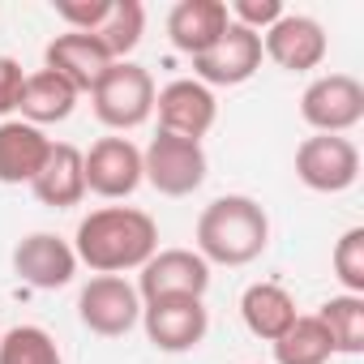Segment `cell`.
Segmentation results:
<instances>
[{
    "instance_id": "20",
    "label": "cell",
    "mask_w": 364,
    "mask_h": 364,
    "mask_svg": "<svg viewBox=\"0 0 364 364\" xmlns=\"http://www.w3.org/2000/svg\"><path fill=\"white\" fill-rule=\"evenodd\" d=\"M77 99H82V95H77L60 73L39 69V73H26V90H22L18 112H22L26 124L43 129V124H60V120H69L73 107H77Z\"/></svg>"
},
{
    "instance_id": "19",
    "label": "cell",
    "mask_w": 364,
    "mask_h": 364,
    "mask_svg": "<svg viewBox=\"0 0 364 364\" xmlns=\"http://www.w3.org/2000/svg\"><path fill=\"white\" fill-rule=\"evenodd\" d=\"M240 317H245V330L262 343H274L291 330V321L300 317L296 313V300L287 287L279 283H249L245 296H240Z\"/></svg>"
},
{
    "instance_id": "16",
    "label": "cell",
    "mask_w": 364,
    "mask_h": 364,
    "mask_svg": "<svg viewBox=\"0 0 364 364\" xmlns=\"http://www.w3.org/2000/svg\"><path fill=\"white\" fill-rule=\"evenodd\" d=\"M228 26H232V18H228L223 0H180V5H171V14H167V39L189 60L210 52L223 39Z\"/></svg>"
},
{
    "instance_id": "10",
    "label": "cell",
    "mask_w": 364,
    "mask_h": 364,
    "mask_svg": "<svg viewBox=\"0 0 364 364\" xmlns=\"http://www.w3.org/2000/svg\"><path fill=\"white\" fill-rule=\"evenodd\" d=\"M82 171H86V193L103 202H124L141 185V150L129 137H99L82 154Z\"/></svg>"
},
{
    "instance_id": "2",
    "label": "cell",
    "mask_w": 364,
    "mask_h": 364,
    "mask_svg": "<svg viewBox=\"0 0 364 364\" xmlns=\"http://www.w3.org/2000/svg\"><path fill=\"white\" fill-rule=\"evenodd\" d=\"M193 240L206 266H249L270 245V215L262 210V202L245 193H228L198 215Z\"/></svg>"
},
{
    "instance_id": "3",
    "label": "cell",
    "mask_w": 364,
    "mask_h": 364,
    "mask_svg": "<svg viewBox=\"0 0 364 364\" xmlns=\"http://www.w3.org/2000/svg\"><path fill=\"white\" fill-rule=\"evenodd\" d=\"M154 77L146 65L137 60H116L99 86L90 90V103H95V116L99 124H107L112 133H129V129H141L150 116H154Z\"/></svg>"
},
{
    "instance_id": "27",
    "label": "cell",
    "mask_w": 364,
    "mask_h": 364,
    "mask_svg": "<svg viewBox=\"0 0 364 364\" xmlns=\"http://www.w3.org/2000/svg\"><path fill=\"white\" fill-rule=\"evenodd\" d=\"M107 14H112V0H60L56 5V18L82 35H95L107 22Z\"/></svg>"
},
{
    "instance_id": "14",
    "label": "cell",
    "mask_w": 364,
    "mask_h": 364,
    "mask_svg": "<svg viewBox=\"0 0 364 364\" xmlns=\"http://www.w3.org/2000/svg\"><path fill=\"white\" fill-rule=\"evenodd\" d=\"M14 274L39 291H56L69 287L77 274V253L69 240H60L56 232H31L18 240L14 249Z\"/></svg>"
},
{
    "instance_id": "18",
    "label": "cell",
    "mask_w": 364,
    "mask_h": 364,
    "mask_svg": "<svg viewBox=\"0 0 364 364\" xmlns=\"http://www.w3.org/2000/svg\"><path fill=\"white\" fill-rule=\"evenodd\" d=\"M31 193L52 206V210H69L86 198V171H82V150L73 141H52V154L43 163V171L31 180Z\"/></svg>"
},
{
    "instance_id": "28",
    "label": "cell",
    "mask_w": 364,
    "mask_h": 364,
    "mask_svg": "<svg viewBox=\"0 0 364 364\" xmlns=\"http://www.w3.org/2000/svg\"><path fill=\"white\" fill-rule=\"evenodd\" d=\"M22 90H26V73L14 56H0V120L9 112H18L22 103Z\"/></svg>"
},
{
    "instance_id": "22",
    "label": "cell",
    "mask_w": 364,
    "mask_h": 364,
    "mask_svg": "<svg viewBox=\"0 0 364 364\" xmlns=\"http://www.w3.org/2000/svg\"><path fill=\"white\" fill-rule=\"evenodd\" d=\"M270 347H274V364H330V355H334L330 334L313 313L309 317L300 313L291 321V330L283 338H274Z\"/></svg>"
},
{
    "instance_id": "7",
    "label": "cell",
    "mask_w": 364,
    "mask_h": 364,
    "mask_svg": "<svg viewBox=\"0 0 364 364\" xmlns=\"http://www.w3.org/2000/svg\"><path fill=\"white\" fill-rule=\"evenodd\" d=\"M77 317L99 338H124L141 321V296L120 274H95L77 291Z\"/></svg>"
},
{
    "instance_id": "25",
    "label": "cell",
    "mask_w": 364,
    "mask_h": 364,
    "mask_svg": "<svg viewBox=\"0 0 364 364\" xmlns=\"http://www.w3.org/2000/svg\"><path fill=\"white\" fill-rule=\"evenodd\" d=\"M330 266H334V279L343 283L347 296H364V228H347L334 240Z\"/></svg>"
},
{
    "instance_id": "4",
    "label": "cell",
    "mask_w": 364,
    "mask_h": 364,
    "mask_svg": "<svg viewBox=\"0 0 364 364\" xmlns=\"http://www.w3.org/2000/svg\"><path fill=\"white\" fill-rule=\"evenodd\" d=\"M206 150L202 141H185L171 133H154L150 146L141 150V180L163 193V198H189L206 185Z\"/></svg>"
},
{
    "instance_id": "9",
    "label": "cell",
    "mask_w": 364,
    "mask_h": 364,
    "mask_svg": "<svg viewBox=\"0 0 364 364\" xmlns=\"http://www.w3.org/2000/svg\"><path fill=\"white\" fill-rule=\"evenodd\" d=\"M154 112H159V133L202 141L219 120V99L198 77H176L154 95Z\"/></svg>"
},
{
    "instance_id": "1",
    "label": "cell",
    "mask_w": 364,
    "mask_h": 364,
    "mask_svg": "<svg viewBox=\"0 0 364 364\" xmlns=\"http://www.w3.org/2000/svg\"><path fill=\"white\" fill-rule=\"evenodd\" d=\"M73 253L95 274L141 270L159 253V223L137 206H99L77 223Z\"/></svg>"
},
{
    "instance_id": "12",
    "label": "cell",
    "mask_w": 364,
    "mask_h": 364,
    "mask_svg": "<svg viewBox=\"0 0 364 364\" xmlns=\"http://www.w3.org/2000/svg\"><path fill=\"white\" fill-rule=\"evenodd\" d=\"M330 52V39H326V26L309 14H283L266 35H262V56H270L279 69L287 73H309L326 60Z\"/></svg>"
},
{
    "instance_id": "23",
    "label": "cell",
    "mask_w": 364,
    "mask_h": 364,
    "mask_svg": "<svg viewBox=\"0 0 364 364\" xmlns=\"http://www.w3.org/2000/svg\"><path fill=\"white\" fill-rule=\"evenodd\" d=\"M95 35L107 48L112 60H129L137 52L141 35H146V5L141 0H112V14H107V22Z\"/></svg>"
},
{
    "instance_id": "26",
    "label": "cell",
    "mask_w": 364,
    "mask_h": 364,
    "mask_svg": "<svg viewBox=\"0 0 364 364\" xmlns=\"http://www.w3.org/2000/svg\"><path fill=\"white\" fill-rule=\"evenodd\" d=\"M283 14H287L283 0H232V5H228V18H232L236 26L253 31V35H266Z\"/></svg>"
},
{
    "instance_id": "5",
    "label": "cell",
    "mask_w": 364,
    "mask_h": 364,
    "mask_svg": "<svg viewBox=\"0 0 364 364\" xmlns=\"http://www.w3.org/2000/svg\"><path fill=\"white\" fill-rule=\"evenodd\" d=\"M296 180L313 193H347L360 180V150L351 137L313 133L296 146Z\"/></svg>"
},
{
    "instance_id": "6",
    "label": "cell",
    "mask_w": 364,
    "mask_h": 364,
    "mask_svg": "<svg viewBox=\"0 0 364 364\" xmlns=\"http://www.w3.org/2000/svg\"><path fill=\"white\" fill-rule=\"evenodd\" d=\"M300 116L313 133H351L364 120V86L351 73H321L300 95Z\"/></svg>"
},
{
    "instance_id": "21",
    "label": "cell",
    "mask_w": 364,
    "mask_h": 364,
    "mask_svg": "<svg viewBox=\"0 0 364 364\" xmlns=\"http://www.w3.org/2000/svg\"><path fill=\"white\" fill-rule=\"evenodd\" d=\"M313 317L326 326L334 355H360L364 351V296H347V291L330 296Z\"/></svg>"
},
{
    "instance_id": "17",
    "label": "cell",
    "mask_w": 364,
    "mask_h": 364,
    "mask_svg": "<svg viewBox=\"0 0 364 364\" xmlns=\"http://www.w3.org/2000/svg\"><path fill=\"white\" fill-rule=\"evenodd\" d=\"M52 154V137L35 124L0 120V185H31Z\"/></svg>"
},
{
    "instance_id": "24",
    "label": "cell",
    "mask_w": 364,
    "mask_h": 364,
    "mask_svg": "<svg viewBox=\"0 0 364 364\" xmlns=\"http://www.w3.org/2000/svg\"><path fill=\"white\" fill-rule=\"evenodd\" d=\"M0 364H65L43 326H14L0 334Z\"/></svg>"
},
{
    "instance_id": "11",
    "label": "cell",
    "mask_w": 364,
    "mask_h": 364,
    "mask_svg": "<svg viewBox=\"0 0 364 364\" xmlns=\"http://www.w3.org/2000/svg\"><path fill=\"white\" fill-rule=\"evenodd\" d=\"M141 330L167 355L193 351L210 330L206 300H189V296L185 300H150V304H141Z\"/></svg>"
},
{
    "instance_id": "8",
    "label": "cell",
    "mask_w": 364,
    "mask_h": 364,
    "mask_svg": "<svg viewBox=\"0 0 364 364\" xmlns=\"http://www.w3.org/2000/svg\"><path fill=\"white\" fill-rule=\"evenodd\" d=\"M210 287V266L202 262L198 249H159L141 270H137V296L141 304L150 300H206Z\"/></svg>"
},
{
    "instance_id": "15",
    "label": "cell",
    "mask_w": 364,
    "mask_h": 364,
    "mask_svg": "<svg viewBox=\"0 0 364 364\" xmlns=\"http://www.w3.org/2000/svg\"><path fill=\"white\" fill-rule=\"evenodd\" d=\"M112 65L116 60L107 56V48L99 43V35H82V31H65V35H56L43 48V69L60 73L77 95H90Z\"/></svg>"
},
{
    "instance_id": "13",
    "label": "cell",
    "mask_w": 364,
    "mask_h": 364,
    "mask_svg": "<svg viewBox=\"0 0 364 364\" xmlns=\"http://www.w3.org/2000/svg\"><path fill=\"white\" fill-rule=\"evenodd\" d=\"M262 60H266L262 56V35H253V31L232 22L223 31V39L193 60V77L202 86H210V90L215 86H245L262 69Z\"/></svg>"
}]
</instances>
